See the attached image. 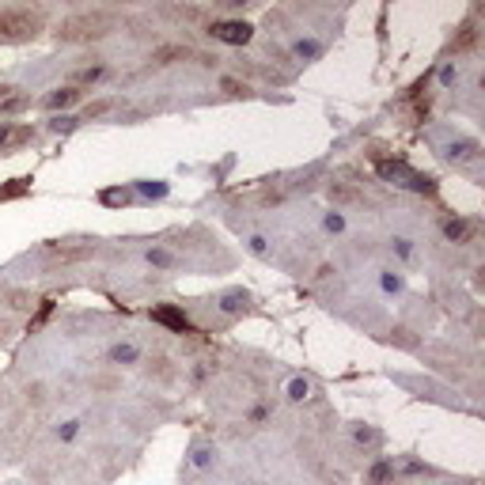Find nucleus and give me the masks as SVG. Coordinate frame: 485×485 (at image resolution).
<instances>
[{
	"label": "nucleus",
	"instance_id": "1",
	"mask_svg": "<svg viewBox=\"0 0 485 485\" xmlns=\"http://www.w3.org/2000/svg\"><path fill=\"white\" fill-rule=\"evenodd\" d=\"M209 34H212L217 42H228V46H247L250 34H254V27L242 23V20H224V23H212Z\"/></svg>",
	"mask_w": 485,
	"mask_h": 485
},
{
	"label": "nucleus",
	"instance_id": "2",
	"mask_svg": "<svg viewBox=\"0 0 485 485\" xmlns=\"http://www.w3.org/2000/svg\"><path fill=\"white\" fill-rule=\"evenodd\" d=\"M107 360L118 364V368H133V364H141V345L133 341H114L107 349Z\"/></svg>",
	"mask_w": 485,
	"mask_h": 485
},
{
	"label": "nucleus",
	"instance_id": "3",
	"mask_svg": "<svg viewBox=\"0 0 485 485\" xmlns=\"http://www.w3.org/2000/svg\"><path fill=\"white\" fill-rule=\"evenodd\" d=\"M292 57L303 61V64H307V61H319V57H322V42H319V39H296V42H292Z\"/></svg>",
	"mask_w": 485,
	"mask_h": 485
},
{
	"label": "nucleus",
	"instance_id": "4",
	"mask_svg": "<svg viewBox=\"0 0 485 485\" xmlns=\"http://www.w3.org/2000/svg\"><path fill=\"white\" fill-rule=\"evenodd\" d=\"M311 379H307V376H292V379H288V383H285V398H288V402H307V398H311Z\"/></svg>",
	"mask_w": 485,
	"mask_h": 485
},
{
	"label": "nucleus",
	"instance_id": "5",
	"mask_svg": "<svg viewBox=\"0 0 485 485\" xmlns=\"http://www.w3.org/2000/svg\"><path fill=\"white\" fill-rule=\"evenodd\" d=\"M80 432H83V421H80V417H69V421H57V425H53V436H57L61 444L80 440Z\"/></svg>",
	"mask_w": 485,
	"mask_h": 485
},
{
	"label": "nucleus",
	"instance_id": "6",
	"mask_svg": "<svg viewBox=\"0 0 485 485\" xmlns=\"http://www.w3.org/2000/svg\"><path fill=\"white\" fill-rule=\"evenodd\" d=\"M322 231H326V235H345V231H349V220H345V212H341V209L322 212Z\"/></svg>",
	"mask_w": 485,
	"mask_h": 485
},
{
	"label": "nucleus",
	"instance_id": "7",
	"mask_svg": "<svg viewBox=\"0 0 485 485\" xmlns=\"http://www.w3.org/2000/svg\"><path fill=\"white\" fill-rule=\"evenodd\" d=\"M379 288H383V296H398L406 288V273H398V269H383V273H379Z\"/></svg>",
	"mask_w": 485,
	"mask_h": 485
},
{
	"label": "nucleus",
	"instance_id": "8",
	"mask_svg": "<svg viewBox=\"0 0 485 485\" xmlns=\"http://www.w3.org/2000/svg\"><path fill=\"white\" fill-rule=\"evenodd\" d=\"M152 319H156V322L175 326V330H186V326H190V322H186V315H182V311H175V307H156Z\"/></svg>",
	"mask_w": 485,
	"mask_h": 485
},
{
	"label": "nucleus",
	"instance_id": "9",
	"mask_svg": "<svg viewBox=\"0 0 485 485\" xmlns=\"http://www.w3.org/2000/svg\"><path fill=\"white\" fill-rule=\"evenodd\" d=\"M247 300H250V296L242 292V288H231V292L220 300V307H224L228 315H235V311H242V307H247Z\"/></svg>",
	"mask_w": 485,
	"mask_h": 485
},
{
	"label": "nucleus",
	"instance_id": "10",
	"mask_svg": "<svg viewBox=\"0 0 485 485\" xmlns=\"http://www.w3.org/2000/svg\"><path fill=\"white\" fill-rule=\"evenodd\" d=\"M76 99H80V91H76V88H61V91H53V95L46 99V102H50L53 110H64V107H72Z\"/></svg>",
	"mask_w": 485,
	"mask_h": 485
},
{
	"label": "nucleus",
	"instance_id": "11",
	"mask_svg": "<svg viewBox=\"0 0 485 485\" xmlns=\"http://www.w3.org/2000/svg\"><path fill=\"white\" fill-rule=\"evenodd\" d=\"M444 235L451 242H463L466 235H470V224L466 220H444Z\"/></svg>",
	"mask_w": 485,
	"mask_h": 485
},
{
	"label": "nucleus",
	"instance_id": "12",
	"mask_svg": "<svg viewBox=\"0 0 485 485\" xmlns=\"http://www.w3.org/2000/svg\"><path fill=\"white\" fill-rule=\"evenodd\" d=\"M390 254L398 258V262H409L414 258V242H409L406 235H398V239H390Z\"/></svg>",
	"mask_w": 485,
	"mask_h": 485
},
{
	"label": "nucleus",
	"instance_id": "13",
	"mask_svg": "<svg viewBox=\"0 0 485 485\" xmlns=\"http://www.w3.org/2000/svg\"><path fill=\"white\" fill-rule=\"evenodd\" d=\"M436 76H440V88H451V83H459V64H455V61H444Z\"/></svg>",
	"mask_w": 485,
	"mask_h": 485
},
{
	"label": "nucleus",
	"instance_id": "14",
	"mask_svg": "<svg viewBox=\"0 0 485 485\" xmlns=\"http://www.w3.org/2000/svg\"><path fill=\"white\" fill-rule=\"evenodd\" d=\"M193 466H198V470H209L212 463H217V451H212V447H198V451H193V459H190Z\"/></svg>",
	"mask_w": 485,
	"mask_h": 485
},
{
	"label": "nucleus",
	"instance_id": "15",
	"mask_svg": "<svg viewBox=\"0 0 485 485\" xmlns=\"http://www.w3.org/2000/svg\"><path fill=\"white\" fill-rule=\"evenodd\" d=\"M148 262L167 269V266H175V254H171V250H163V247H152V250H148Z\"/></svg>",
	"mask_w": 485,
	"mask_h": 485
},
{
	"label": "nucleus",
	"instance_id": "16",
	"mask_svg": "<svg viewBox=\"0 0 485 485\" xmlns=\"http://www.w3.org/2000/svg\"><path fill=\"white\" fill-rule=\"evenodd\" d=\"M247 250H250V254H258V258H269V239L266 235H250Z\"/></svg>",
	"mask_w": 485,
	"mask_h": 485
},
{
	"label": "nucleus",
	"instance_id": "17",
	"mask_svg": "<svg viewBox=\"0 0 485 485\" xmlns=\"http://www.w3.org/2000/svg\"><path fill=\"white\" fill-rule=\"evenodd\" d=\"M137 190L144 198H167V182H137Z\"/></svg>",
	"mask_w": 485,
	"mask_h": 485
},
{
	"label": "nucleus",
	"instance_id": "18",
	"mask_svg": "<svg viewBox=\"0 0 485 485\" xmlns=\"http://www.w3.org/2000/svg\"><path fill=\"white\" fill-rule=\"evenodd\" d=\"M72 125H76V118H57V121H53V133H61V129H72Z\"/></svg>",
	"mask_w": 485,
	"mask_h": 485
},
{
	"label": "nucleus",
	"instance_id": "19",
	"mask_svg": "<svg viewBox=\"0 0 485 485\" xmlns=\"http://www.w3.org/2000/svg\"><path fill=\"white\" fill-rule=\"evenodd\" d=\"M266 417H269L266 406H254V409H250V421H266Z\"/></svg>",
	"mask_w": 485,
	"mask_h": 485
},
{
	"label": "nucleus",
	"instance_id": "20",
	"mask_svg": "<svg viewBox=\"0 0 485 485\" xmlns=\"http://www.w3.org/2000/svg\"><path fill=\"white\" fill-rule=\"evenodd\" d=\"M8 141H12V129H8V125H0V144H8Z\"/></svg>",
	"mask_w": 485,
	"mask_h": 485
}]
</instances>
